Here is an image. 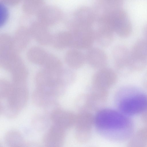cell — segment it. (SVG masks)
<instances>
[{"label":"cell","instance_id":"cell-8","mask_svg":"<svg viewBox=\"0 0 147 147\" xmlns=\"http://www.w3.org/2000/svg\"><path fill=\"white\" fill-rule=\"evenodd\" d=\"M117 80V75L112 69L104 67L99 69L94 75V85L105 89L112 85Z\"/></svg>","mask_w":147,"mask_h":147},{"label":"cell","instance_id":"cell-2","mask_svg":"<svg viewBox=\"0 0 147 147\" xmlns=\"http://www.w3.org/2000/svg\"><path fill=\"white\" fill-rule=\"evenodd\" d=\"M127 94L119 101L120 111L125 115H135L147 108V96L138 89L133 87L124 88Z\"/></svg>","mask_w":147,"mask_h":147},{"label":"cell","instance_id":"cell-6","mask_svg":"<svg viewBox=\"0 0 147 147\" xmlns=\"http://www.w3.org/2000/svg\"><path fill=\"white\" fill-rule=\"evenodd\" d=\"M70 33L71 47L74 49H88L95 40L94 32L87 27L76 28Z\"/></svg>","mask_w":147,"mask_h":147},{"label":"cell","instance_id":"cell-15","mask_svg":"<svg viewBox=\"0 0 147 147\" xmlns=\"http://www.w3.org/2000/svg\"><path fill=\"white\" fill-rule=\"evenodd\" d=\"M23 10L29 15H36L45 5L44 0H23Z\"/></svg>","mask_w":147,"mask_h":147},{"label":"cell","instance_id":"cell-22","mask_svg":"<svg viewBox=\"0 0 147 147\" xmlns=\"http://www.w3.org/2000/svg\"><path fill=\"white\" fill-rule=\"evenodd\" d=\"M144 78L145 81L147 84V73L145 75Z\"/></svg>","mask_w":147,"mask_h":147},{"label":"cell","instance_id":"cell-18","mask_svg":"<svg viewBox=\"0 0 147 147\" xmlns=\"http://www.w3.org/2000/svg\"><path fill=\"white\" fill-rule=\"evenodd\" d=\"M61 75L59 80L64 84L71 83L76 78L75 73L71 70H67L63 71Z\"/></svg>","mask_w":147,"mask_h":147},{"label":"cell","instance_id":"cell-5","mask_svg":"<svg viewBox=\"0 0 147 147\" xmlns=\"http://www.w3.org/2000/svg\"><path fill=\"white\" fill-rule=\"evenodd\" d=\"M113 16L108 26L121 37L129 36L131 33L132 26L126 13L122 10H118L113 13Z\"/></svg>","mask_w":147,"mask_h":147},{"label":"cell","instance_id":"cell-9","mask_svg":"<svg viewBox=\"0 0 147 147\" xmlns=\"http://www.w3.org/2000/svg\"><path fill=\"white\" fill-rule=\"evenodd\" d=\"M85 55L86 61L91 67L98 69L105 67L107 63L106 53L102 49L96 47L88 49Z\"/></svg>","mask_w":147,"mask_h":147},{"label":"cell","instance_id":"cell-21","mask_svg":"<svg viewBox=\"0 0 147 147\" xmlns=\"http://www.w3.org/2000/svg\"><path fill=\"white\" fill-rule=\"evenodd\" d=\"M143 32L144 35L147 39V24L144 26L143 29Z\"/></svg>","mask_w":147,"mask_h":147},{"label":"cell","instance_id":"cell-4","mask_svg":"<svg viewBox=\"0 0 147 147\" xmlns=\"http://www.w3.org/2000/svg\"><path fill=\"white\" fill-rule=\"evenodd\" d=\"M112 55L115 67L120 74L127 75L133 71L130 51L126 47L123 45L116 46L113 49Z\"/></svg>","mask_w":147,"mask_h":147},{"label":"cell","instance_id":"cell-1","mask_svg":"<svg viewBox=\"0 0 147 147\" xmlns=\"http://www.w3.org/2000/svg\"><path fill=\"white\" fill-rule=\"evenodd\" d=\"M94 122L99 131L110 138H124L131 130V122L126 115L112 109L100 110L96 115Z\"/></svg>","mask_w":147,"mask_h":147},{"label":"cell","instance_id":"cell-7","mask_svg":"<svg viewBox=\"0 0 147 147\" xmlns=\"http://www.w3.org/2000/svg\"><path fill=\"white\" fill-rule=\"evenodd\" d=\"M63 128L53 124L44 134L42 138L45 145L48 147H59L62 145L64 140Z\"/></svg>","mask_w":147,"mask_h":147},{"label":"cell","instance_id":"cell-16","mask_svg":"<svg viewBox=\"0 0 147 147\" xmlns=\"http://www.w3.org/2000/svg\"><path fill=\"white\" fill-rule=\"evenodd\" d=\"M54 98L49 96L38 89L35 90L32 95V101L36 106L42 107Z\"/></svg>","mask_w":147,"mask_h":147},{"label":"cell","instance_id":"cell-12","mask_svg":"<svg viewBox=\"0 0 147 147\" xmlns=\"http://www.w3.org/2000/svg\"><path fill=\"white\" fill-rule=\"evenodd\" d=\"M71 117V115L69 113L59 108L51 114L50 119L53 124L64 129L70 125Z\"/></svg>","mask_w":147,"mask_h":147},{"label":"cell","instance_id":"cell-14","mask_svg":"<svg viewBox=\"0 0 147 147\" xmlns=\"http://www.w3.org/2000/svg\"><path fill=\"white\" fill-rule=\"evenodd\" d=\"M4 140L5 144L10 147L22 146L24 143L23 137L21 134L15 130H11L5 134Z\"/></svg>","mask_w":147,"mask_h":147},{"label":"cell","instance_id":"cell-11","mask_svg":"<svg viewBox=\"0 0 147 147\" xmlns=\"http://www.w3.org/2000/svg\"><path fill=\"white\" fill-rule=\"evenodd\" d=\"M78 49L73 48L69 50L65 55V61L71 69L81 68L86 61L85 55Z\"/></svg>","mask_w":147,"mask_h":147},{"label":"cell","instance_id":"cell-20","mask_svg":"<svg viewBox=\"0 0 147 147\" xmlns=\"http://www.w3.org/2000/svg\"><path fill=\"white\" fill-rule=\"evenodd\" d=\"M22 0H1V3L5 5L13 6L18 4Z\"/></svg>","mask_w":147,"mask_h":147},{"label":"cell","instance_id":"cell-19","mask_svg":"<svg viewBox=\"0 0 147 147\" xmlns=\"http://www.w3.org/2000/svg\"><path fill=\"white\" fill-rule=\"evenodd\" d=\"M0 26H3L6 22L8 17V11L5 4L1 2L0 4Z\"/></svg>","mask_w":147,"mask_h":147},{"label":"cell","instance_id":"cell-17","mask_svg":"<svg viewBox=\"0 0 147 147\" xmlns=\"http://www.w3.org/2000/svg\"><path fill=\"white\" fill-rule=\"evenodd\" d=\"M48 117L45 114H37L33 118L32 123L34 128L38 131H42L45 129L49 124Z\"/></svg>","mask_w":147,"mask_h":147},{"label":"cell","instance_id":"cell-13","mask_svg":"<svg viewBox=\"0 0 147 147\" xmlns=\"http://www.w3.org/2000/svg\"><path fill=\"white\" fill-rule=\"evenodd\" d=\"M113 31L105 26L94 32L95 40L100 46L107 47L110 45L113 40Z\"/></svg>","mask_w":147,"mask_h":147},{"label":"cell","instance_id":"cell-10","mask_svg":"<svg viewBox=\"0 0 147 147\" xmlns=\"http://www.w3.org/2000/svg\"><path fill=\"white\" fill-rule=\"evenodd\" d=\"M38 21L44 25L54 24L60 19L61 13L54 6H45L36 14Z\"/></svg>","mask_w":147,"mask_h":147},{"label":"cell","instance_id":"cell-3","mask_svg":"<svg viewBox=\"0 0 147 147\" xmlns=\"http://www.w3.org/2000/svg\"><path fill=\"white\" fill-rule=\"evenodd\" d=\"M133 71H140L147 65V40L140 39L134 44L130 51Z\"/></svg>","mask_w":147,"mask_h":147}]
</instances>
